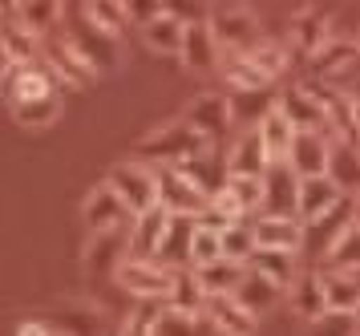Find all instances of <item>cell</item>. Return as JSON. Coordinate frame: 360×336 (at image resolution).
Returning <instances> with one entry per match:
<instances>
[{"label": "cell", "instance_id": "ab89813d", "mask_svg": "<svg viewBox=\"0 0 360 336\" xmlns=\"http://www.w3.org/2000/svg\"><path fill=\"white\" fill-rule=\"evenodd\" d=\"M154 336H202V316H198V312H182V308L162 304L158 332Z\"/></svg>", "mask_w": 360, "mask_h": 336}, {"label": "cell", "instance_id": "ba28073f", "mask_svg": "<svg viewBox=\"0 0 360 336\" xmlns=\"http://www.w3.org/2000/svg\"><path fill=\"white\" fill-rule=\"evenodd\" d=\"M158 203H162L174 219H198L211 207V199L198 191L179 166H158Z\"/></svg>", "mask_w": 360, "mask_h": 336}, {"label": "cell", "instance_id": "ee69618b", "mask_svg": "<svg viewBox=\"0 0 360 336\" xmlns=\"http://www.w3.org/2000/svg\"><path fill=\"white\" fill-rule=\"evenodd\" d=\"M227 191L235 194V203L243 207V215H251V211H263V199H267L263 178H231Z\"/></svg>", "mask_w": 360, "mask_h": 336}, {"label": "cell", "instance_id": "7402d4cb", "mask_svg": "<svg viewBox=\"0 0 360 336\" xmlns=\"http://www.w3.org/2000/svg\"><path fill=\"white\" fill-rule=\"evenodd\" d=\"M4 13L13 16V20H20L33 37H49V32L61 29V20L69 16V8L57 4V0H29V4H4Z\"/></svg>", "mask_w": 360, "mask_h": 336}, {"label": "cell", "instance_id": "603a6c76", "mask_svg": "<svg viewBox=\"0 0 360 336\" xmlns=\"http://www.w3.org/2000/svg\"><path fill=\"white\" fill-rule=\"evenodd\" d=\"M263 187H267V199H263V207L267 215H295V203H300V175H295L288 162H276L267 178H263Z\"/></svg>", "mask_w": 360, "mask_h": 336}, {"label": "cell", "instance_id": "30bf717a", "mask_svg": "<svg viewBox=\"0 0 360 336\" xmlns=\"http://www.w3.org/2000/svg\"><path fill=\"white\" fill-rule=\"evenodd\" d=\"M182 118H186L202 138H211V142H219L223 134L235 130V113H231V97L227 94H198L195 101L182 110Z\"/></svg>", "mask_w": 360, "mask_h": 336}, {"label": "cell", "instance_id": "8fae6325", "mask_svg": "<svg viewBox=\"0 0 360 336\" xmlns=\"http://www.w3.org/2000/svg\"><path fill=\"white\" fill-rule=\"evenodd\" d=\"M49 324L57 336H105V312L89 300H61L53 304Z\"/></svg>", "mask_w": 360, "mask_h": 336}, {"label": "cell", "instance_id": "7a4b0ae2", "mask_svg": "<svg viewBox=\"0 0 360 336\" xmlns=\"http://www.w3.org/2000/svg\"><path fill=\"white\" fill-rule=\"evenodd\" d=\"M69 29L61 32L69 45L82 53L85 61L94 65V73H114V69H122V61H126V49H122V37H114V32H105L101 25H94L89 16H85V8L77 4V8H69Z\"/></svg>", "mask_w": 360, "mask_h": 336}, {"label": "cell", "instance_id": "8992f818", "mask_svg": "<svg viewBox=\"0 0 360 336\" xmlns=\"http://www.w3.org/2000/svg\"><path fill=\"white\" fill-rule=\"evenodd\" d=\"M311 81H324L332 89H348L360 81V41H344L336 37L332 45H324L316 57H311Z\"/></svg>", "mask_w": 360, "mask_h": 336}, {"label": "cell", "instance_id": "44dd1931", "mask_svg": "<svg viewBox=\"0 0 360 336\" xmlns=\"http://www.w3.org/2000/svg\"><path fill=\"white\" fill-rule=\"evenodd\" d=\"M328 158H332V138L328 134H295L288 166L300 178H320L328 175Z\"/></svg>", "mask_w": 360, "mask_h": 336}, {"label": "cell", "instance_id": "484cf974", "mask_svg": "<svg viewBox=\"0 0 360 336\" xmlns=\"http://www.w3.org/2000/svg\"><path fill=\"white\" fill-rule=\"evenodd\" d=\"M247 268L267 275L276 288H292L295 280L304 275L300 268H295V251H276V247H255V256L247 259Z\"/></svg>", "mask_w": 360, "mask_h": 336}, {"label": "cell", "instance_id": "7dc6e473", "mask_svg": "<svg viewBox=\"0 0 360 336\" xmlns=\"http://www.w3.org/2000/svg\"><path fill=\"white\" fill-rule=\"evenodd\" d=\"M17 336H57L49 321H20L17 324Z\"/></svg>", "mask_w": 360, "mask_h": 336}, {"label": "cell", "instance_id": "4fadbf2b", "mask_svg": "<svg viewBox=\"0 0 360 336\" xmlns=\"http://www.w3.org/2000/svg\"><path fill=\"white\" fill-rule=\"evenodd\" d=\"M223 61H227V53L219 49L211 25H207V20H186L182 65H186L191 73H214V69H223Z\"/></svg>", "mask_w": 360, "mask_h": 336}, {"label": "cell", "instance_id": "f546056e", "mask_svg": "<svg viewBox=\"0 0 360 336\" xmlns=\"http://www.w3.org/2000/svg\"><path fill=\"white\" fill-rule=\"evenodd\" d=\"M198 284L207 288V296H235V288L243 284L247 275V263H235V259H214V263H202V268H195Z\"/></svg>", "mask_w": 360, "mask_h": 336}, {"label": "cell", "instance_id": "ac0fdd59", "mask_svg": "<svg viewBox=\"0 0 360 336\" xmlns=\"http://www.w3.org/2000/svg\"><path fill=\"white\" fill-rule=\"evenodd\" d=\"M227 170H231V178H267L271 158H267L263 138L255 130H243L235 138V146H231V154H227Z\"/></svg>", "mask_w": 360, "mask_h": 336}, {"label": "cell", "instance_id": "9a60e30c", "mask_svg": "<svg viewBox=\"0 0 360 336\" xmlns=\"http://www.w3.org/2000/svg\"><path fill=\"white\" fill-rule=\"evenodd\" d=\"M170 227H174V215L158 203L154 211L146 215H138L130 227V256L138 259H150V256H162V243L170 235Z\"/></svg>", "mask_w": 360, "mask_h": 336}, {"label": "cell", "instance_id": "bcb514c9", "mask_svg": "<svg viewBox=\"0 0 360 336\" xmlns=\"http://www.w3.org/2000/svg\"><path fill=\"white\" fill-rule=\"evenodd\" d=\"M170 13V4H158V0H146V4H130V20H138L142 29L146 25H154L158 16H166Z\"/></svg>", "mask_w": 360, "mask_h": 336}, {"label": "cell", "instance_id": "d4e9b609", "mask_svg": "<svg viewBox=\"0 0 360 336\" xmlns=\"http://www.w3.org/2000/svg\"><path fill=\"white\" fill-rule=\"evenodd\" d=\"M227 97H231L235 126H243V130H259V122L276 110V101H279V94H271V89H231Z\"/></svg>", "mask_w": 360, "mask_h": 336}, {"label": "cell", "instance_id": "5bb4252c", "mask_svg": "<svg viewBox=\"0 0 360 336\" xmlns=\"http://www.w3.org/2000/svg\"><path fill=\"white\" fill-rule=\"evenodd\" d=\"M344 203V191L332 182L328 175L320 178H300V203H295V219L308 227V223H320L328 219L332 211Z\"/></svg>", "mask_w": 360, "mask_h": 336}, {"label": "cell", "instance_id": "83f0119b", "mask_svg": "<svg viewBox=\"0 0 360 336\" xmlns=\"http://www.w3.org/2000/svg\"><path fill=\"white\" fill-rule=\"evenodd\" d=\"M255 134L263 138V150H267V158H271V166H276V162L292 158V146H295V134H300V130H295L292 122L279 113V106H276V110L259 122V130H255Z\"/></svg>", "mask_w": 360, "mask_h": 336}, {"label": "cell", "instance_id": "f6af8a7d", "mask_svg": "<svg viewBox=\"0 0 360 336\" xmlns=\"http://www.w3.org/2000/svg\"><path fill=\"white\" fill-rule=\"evenodd\" d=\"M308 336H360V316L348 312H328L316 324H308Z\"/></svg>", "mask_w": 360, "mask_h": 336}, {"label": "cell", "instance_id": "5b68a950", "mask_svg": "<svg viewBox=\"0 0 360 336\" xmlns=\"http://www.w3.org/2000/svg\"><path fill=\"white\" fill-rule=\"evenodd\" d=\"M82 223L89 227V235H114V231H130L134 211L126 207V199L101 178L89 187V194L82 199Z\"/></svg>", "mask_w": 360, "mask_h": 336}, {"label": "cell", "instance_id": "f907efd6", "mask_svg": "<svg viewBox=\"0 0 360 336\" xmlns=\"http://www.w3.org/2000/svg\"><path fill=\"white\" fill-rule=\"evenodd\" d=\"M356 122H360V106H356Z\"/></svg>", "mask_w": 360, "mask_h": 336}, {"label": "cell", "instance_id": "c3c4849f", "mask_svg": "<svg viewBox=\"0 0 360 336\" xmlns=\"http://www.w3.org/2000/svg\"><path fill=\"white\" fill-rule=\"evenodd\" d=\"M352 223H360V194H356V203H352Z\"/></svg>", "mask_w": 360, "mask_h": 336}, {"label": "cell", "instance_id": "2e32d148", "mask_svg": "<svg viewBox=\"0 0 360 336\" xmlns=\"http://www.w3.org/2000/svg\"><path fill=\"white\" fill-rule=\"evenodd\" d=\"M255 247H276V251H300L308 239V227L300 223L295 215H267L263 211L255 219Z\"/></svg>", "mask_w": 360, "mask_h": 336}, {"label": "cell", "instance_id": "f1b7e54d", "mask_svg": "<svg viewBox=\"0 0 360 336\" xmlns=\"http://www.w3.org/2000/svg\"><path fill=\"white\" fill-rule=\"evenodd\" d=\"M142 41H146V49H154V53H166V57H182L186 20H182V16L170 8L166 16H158L154 25H146V29H142Z\"/></svg>", "mask_w": 360, "mask_h": 336}, {"label": "cell", "instance_id": "d6986e66", "mask_svg": "<svg viewBox=\"0 0 360 336\" xmlns=\"http://www.w3.org/2000/svg\"><path fill=\"white\" fill-rule=\"evenodd\" d=\"M45 57H49V73H53V77H61V85L82 89V85H89V81L98 77V73H94V65L85 61L65 37H61V41H49V45H45Z\"/></svg>", "mask_w": 360, "mask_h": 336}, {"label": "cell", "instance_id": "836d02e7", "mask_svg": "<svg viewBox=\"0 0 360 336\" xmlns=\"http://www.w3.org/2000/svg\"><path fill=\"white\" fill-rule=\"evenodd\" d=\"M207 288L198 284L195 268H174V284H170V296L166 304L170 308H182V312H207Z\"/></svg>", "mask_w": 360, "mask_h": 336}, {"label": "cell", "instance_id": "74e56055", "mask_svg": "<svg viewBox=\"0 0 360 336\" xmlns=\"http://www.w3.org/2000/svg\"><path fill=\"white\" fill-rule=\"evenodd\" d=\"M223 81H227L231 89H271V85H276V81L263 77V73L247 61L243 53H235V57H227V61H223Z\"/></svg>", "mask_w": 360, "mask_h": 336}, {"label": "cell", "instance_id": "7bdbcfd3", "mask_svg": "<svg viewBox=\"0 0 360 336\" xmlns=\"http://www.w3.org/2000/svg\"><path fill=\"white\" fill-rule=\"evenodd\" d=\"M158 316H162L158 300H142V304L122 321V336H154L158 332Z\"/></svg>", "mask_w": 360, "mask_h": 336}, {"label": "cell", "instance_id": "ffe728a7", "mask_svg": "<svg viewBox=\"0 0 360 336\" xmlns=\"http://www.w3.org/2000/svg\"><path fill=\"white\" fill-rule=\"evenodd\" d=\"M202 316H207L223 336H255L259 332V316H251L235 296H211Z\"/></svg>", "mask_w": 360, "mask_h": 336}, {"label": "cell", "instance_id": "3957f363", "mask_svg": "<svg viewBox=\"0 0 360 336\" xmlns=\"http://www.w3.org/2000/svg\"><path fill=\"white\" fill-rule=\"evenodd\" d=\"M207 25H211L214 41H219V49L227 57L251 53L263 41L259 16L251 13V8H243V4H214V8H207Z\"/></svg>", "mask_w": 360, "mask_h": 336}, {"label": "cell", "instance_id": "60d3db41", "mask_svg": "<svg viewBox=\"0 0 360 336\" xmlns=\"http://www.w3.org/2000/svg\"><path fill=\"white\" fill-rule=\"evenodd\" d=\"M223 256L235 259V263H247L255 256V227L251 223H231L223 231Z\"/></svg>", "mask_w": 360, "mask_h": 336}, {"label": "cell", "instance_id": "e0dca14e", "mask_svg": "<svg viewBox=\"0 0 360 336\" xmlns=\"http://www.w3.org/2000/svg\"><path fill=\"white\" fill-rule=\"evenodd\" d=\"M126 259H130V231L89 235V243H85V268L94 275H117Z\"/></svg>", "mask_w": 360, "mask_h": 336}, {"label": "cell", "instance_id": "277c9868", "mask_svg": "<svg viewBox=\"0 0 360 336\" xmlns=\"http://www.w3.org/2000/svg\"><path fill=\"white\" fill-rule=\"evenodd\" d=\"M105 182L126 199V207L134 211V219L158 207V170H154L150 162H142V158L114 162V166H110V175H105Z\"/></svg>", "mask_w": 360, "mask_h": 336}, {"label": "cell", "instance_id": "cb8c5ba5", "mask_svg": "<svg viewBox=\"0 0 360 336\" xmlns=\"http://www.w3.org/2000/svg\"><path fill=\"white\" fill-rule=\"evenodd\" d=\"M288 304L300 321L316 324L320 316H328V296H324V275L320 272H304L295 280L292 288H288Z\"/></svg>", "mask_w": 360, "mask_h": 336}, {"label": "cell", "instance_id": "7c38bea8", "mask_svg": "<svg viewBox=\"0 0 360 336\" xmlns=\"http://www.w3.org/2000/svg\"><path fill=\"white\" fill-rule=\"evenodd\" d=\"M279 113L292 122L300 134H328L332 138V130H328V113H324V106L316 101V97L304 89V85H292V89H279ZM336 142V138H332Z\"/></svg>", "mask_w": 360, "mask_h": 336}, {"label": "cell", "instance_id": "9c48e42d", "mask_svg": "<svg viewBox=\"0 0 360 336\" xmlns=\"http://www.w3.org/2000/svg\"><path fill=\"white\" fill-rule=\"evenodd\" d=\"M288 37H292V57L311 61L324 45L336 41V37H332V13H324V8H300V13L292 16Z\"/></svg>", "mask_w": 360, "mask_h": 336}, {"label": "cell", "instance_id": "4316f807", "mask_svg": "<svg viewBox=\"0 0 360 336\" xmlns=\"http://www.w3.org/2000/svg\"><path fill=\"white\" fill-rule=\"evenodd\" d=\"M4 94H8V106H17V101H37V97H49L57 94V81H53L49 65L41 69V65H29V69H20L13 77L4 81Z\"/></svg>", "mask_w": 360, "mask_h": 336}, {"label": "cell", "instance_id": "d590c367", "mask_svg": "<svg viewBox=\"0 0 360 336\" xmlns=\"http://www.w3.org/2000/svg\"><path fill=\"white\" fill-rule=\"evenodd\" d=\"M247 61L259 69L267 81H279L283 73H288V65L295 61L292 57V45H279V41H259V45L251 49V53H243Z\"/></svg>", "mask_w": 360, "mask_h": 336}, {"label": "cell", "instance_id": "52a82bcc", "mask_svg": "<svg viewBox=\"0 0 360 336\" xmlns=\"http://www.w3.org/2000/svg\"><path fill=\"white\" fill-rule=\"evenodd\" d=\"M122 288L138 296V300H166L170 296V284H174V268H166L158 259H138L130 256L114 275Z\"/></svg>", "mask_w": 360, "mask_h": 336}, {"label": "cell", "instance_id": "b9f144b4", "mask_svg": "<svg viewBox=\"0 0 360 336\" xmlns=\"http://www.w3.org/2000/svg\"><path fill=\"white\" fill-rule=\"evenodd\" d=\"M214 259H223V231L195 223V239H191V268H202V263H214Z\"/></svg>", "mask_w": 360, "mask_h": 336}, {"label": "cell", "instance_id": "f35d334b", "mask_svg": "<svg viewBox=\"0 0 360 336\" xmlns=\"http://www.w3.org/2000/svg\"><path fill=\"white\" fill-rule=\"evenodd\" d=\"M85 16L94 20V25H101L105 32H114V37H122V29L130 25V4H117V0H94V4H82Z\"/></svg>", "mask_w": 360, "mask_h": 336}, {"label": "cell", "instance_id": "1f68e13d", "mask_svg": "<svg viewBox=\"0 0 360 336\" xmlns=\"http://www.w3.org/2000/svg\"><path fill=\"white\" fill-rule=\"evenodd\" d=\"M324 296H328V312H348L360 316V280L356 272H324Z\"/></svg>", "mask_w": 360, "mask_h": 336}, {"label": "cell", "instance_id": "e575fe53", "mask_svg": "<svg viewBox=\"0 0 360 336\" xmlns=\"http://www.w3.org/2000/svg\"><path fill=\"white\" fill-rule=\"evenodd\" d=\"M13 110V118H17L20 126L29 130H49L61 122V94H49V97H37V101H17V106H8Z\"/></svg>", "mask_w": 360, "mask_h": 336}, {"label": "cell", "instance_id": "d6a6232c", "mask_svg": "<svg viewBox=\"0 0 360 336\" xmlns=\"http://www.w3.org/2000/svg\"><path fill=\"white\" fill-rule=\"evenodd\" d=\"M328 178H332V182H336L344 194H348V191H360V146H352V142H332Z\"/></svg>", "mask_w": 360, "mask_h": 336}, {"label": "cell", "instance_id": "8d00e7d4", "mask_svg": "<svg viewBox=\"0 0 360 336\" xmlns=\"http://www.w3.org/2000/svg\"><path fill=\"white\" fill-rule=\"evenodd\" d=\"M328 268L332 272H360V223H348L340 239L328 247Z\"/></svg>", "mask_w": 360, "mask_h": 336}, {"label": "cell", "instance_id": "6da1fadb", "mask_svg": "<svg viewBox=\"0 0 360 336\" xmlns=\"http://www.w3.org/2000/svg\"><path fill=\"white\" fill-rule=\"evenodd\" d=\"M214 142L202 138L186 118H174V122H162L150 134H142L134 142V158L142 162H158V166H182V162H195L202 154H211Z\"/></svg>", "mask_w": 360, "mask_h": 336}, {"label": "cell", "instance_id": "681fc988", "mask_svg": "<svg viewBox=\"0 0 360 336\" xmlns=\"http://www.w3.org/2000/svg\"><path fill=\"white\" fill-rule=\"evenodd\" d=\"M352 97H356V106H360V81H356V85H352Z\"/></svg>", "mask_w": 360, "mask_h": 336}, {"label": "cell", "instance_id": "4dcf8cb0", "mask_svg": "<svg viewBox=\"0 0 360 336\" xmlns=\"http://www.w3.org/2000/svg\"><path fill=\"white\" fill-rule=\"evenodd\" d=\"M279 292H283V288H276L267 275H259V272H251V268H247L243 284L235 288V300H239L251 316H267V312L279 304Z\"/></svg>", "mask_w": 360, "mask_h": 336}]
</instances>
